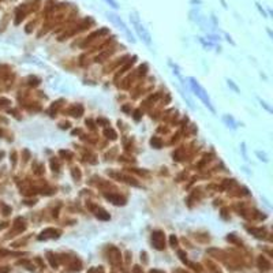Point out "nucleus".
I'll use <instances>...</instances> for the list:
<instances>
[{
    "label": "nucleus",
    "mask_w": 273,
    "mask_h": 273,
    "mask_svg": "<svg viewBox=\"0 0 273 273\" xmlns=\"http://www.w3.org/2000/svg\"><path fill=\"white\" fill-rule=\"evenodd\" d=\"M130 21H131L132 26H134V29H135V31H136V34L139 36V39L144 41L146 45H150V44H152L150 34H149V31L146 30V27H145L144 25L141 23V21H139L138 15H136V14H131V15H130Z\"/></svg>",
    "instance_id": "f257e3e1"
},
{
    "label": "nucleus",
    "mask_w": 273,
    "mask_h": 273,
    "mask_svg": "<svg viewBox=\"0 0 273 273\" xmlns=\"http://www.w3.org/2000/svg\"><path fill=\"white\" fill-rule=\"evenodd\" d=\"M190 81H191V86H193V89H194L195 94H197V96H198L199 98H201V100L204 101V104H205V105L208 107L209 109H210L212 112L214 113V112H216V109L213 108V105H212V104H210V100H209V97H208V93H206V92L204 90V88H201V86H199V85L195 82V79H194V78H191V79H190Z\"/></svg>",
    "instance_id": "f03ea898"
},
{
    "label": "nucleus",
    "mask_w": 273,
    "mask_h": 273,
    "mask_svg": "<svg viewBox=\"0 0 273 273\" xmlns=\"http://www.w3.org/2000/svg\"><path fill=\"white\" fill-rule=\"evenodd\" d=\"M107 15H108V18H109V19H111V21L113 22V23L116 25V26H119L120 29H122L123 31H124V33H126V36L128 37V40H131L132 43H134L135 40L132 39V36H131V31H130L128 29H127L126 23H124V22H123L122 19H120V17H117V15H116V14H113V12H108Z\"/></svg>",
    "instance_id": "7ed1b4c3"
},
{
    "label": "nucleus",
    "mask_w": 273,
    "mask_h": 273,
    "mask_svg": "<svg viewBox=\"0 0 273 273\" xmlns=\"http://www.w3.org/2000/svg\"><path fill=\"white\" fill-rule=\"evenodd\" d=\"M152 240H153V244H154V247H156V249H158V250L164 249V238H163V235H161L160 232L153 234V236H152Z\"/></svg>",
    "instance_id": "20e7f679"
},
{
    "label": "nucleus",
    "mask_w": 273,
    "mask_h": 273,
    "mask_svg": "<svg viewBox=\"0 0 273 273\" xmlns=\"http://www.w3.org/2000/svg\"><path fill=\"white\" fill-rule=\"evenodd\" d=\"M105 2L111 6V7H113V8H119V4H117L116 0H105Z\"/></svg>",
    "instance_id": "39448f33"
},
{
    "label": "nucleus",
    "mask_w": 273,
    "mask_h": 273,
    "mask_svg": "<svg viewBox=\"0 0 273 273\" xmlns=\"http://www.w3.org/2000/svg\"><path fill=\"white\" fill-rule=\"evenodd\" d=\"M255 6H257V8H258V10H259V12H261V14H262V17H263V18H268V14H266L265 10H263V8L261 7V4H258V3H255Z\"/></svg>",
    "instance_id": "423d86ee"
},
{
    "label": "nucleus",
    "mask_w": 273,
    "mask_h": 273,
    "mask_svg": "<svg viewBox=\"0 0 273 273\" xmlns=\"http://www.w3.org/2000/svg\"><path fill=\"white\" fill-rule=\"evenodd\" d=\"M228 86H231V88H232L235 92H239V89H238V86H236V85L234 84L232 81H228Z\"/></svg>",
    "instance_id": "0eeeda50"
},
{
    "label": "nucleus",
    "mask_w": 273,
    "mask_h": 273,
    "mask_svg": "<svg viewBox=\"0 0 273 273\" xmlns=\"http://www.w3.org/2000/svg\"><path fill=\"white\" fill-rule=\"evenodd\" d=\"M261 105H262L263 108H265V109H266V111H268V112H272V108H271V107H268V105H266V103H263V101H262V100H261Z\"/></svg>",
    "instance_id": "6e6552de"
},
{
    "label": "nucleus",
    "mask_w": 273,
    "mask_h": 273,
    "mask_svg": "<svg viewBox=\"0 0 273 273\" xmlns=\"http://www.w3.org/2000/svg\"><path fill=\"white\" fill-rule=\"evenodd\" d=\"M257 156H259V157H261V160H263V161H265V163H266V161H268V158H266L265 156H263V154L259 153V152H257Z\"/></svg>",
    "instance_id": "1a4fd4ad"
},
{
    "label": "nucleus",
    "mask_w": 273,
    "mask_h": 273,
    "mask_svg": "<svg viewBox=\"0 0 273 273\" xmlns=\"http://www.w3.org/2000/svg\"><path fill=\"white\" fill-rule=\"evenodd\" d=\"M171 244H172L173 247L176 246V239H175V236H171Z\"/></svg>",
    "instance_id": "9d476101"
},
{
    "label": "nucleus",
    "mask_w": 273,
    "mask_h": 273,
    "mask_svg": "<svg viewBox=\"0 0 273 273\" xmlns=\"http://www.w3.org/2000/svg\"><path fill=\"white\" fill-rule=\"evenodd\" d=\"M0 273H8V269H2V271H0Z\"/></svg>",
    "instance_id": "9b49d317"
},
{
    "label": "nucleus",
    "mask_w": 273,
    "mask_h": 273,
    "mask_svg": "<svg viewBox=\"0 0 273 273\" xmlns=\"http://www.w3.org/2000/svg\"><path fill=\"white\" fill-rule=\"evenodd\" d=\"M150 273H163V272H158V271H152Z\"/></svg>",
    "instance_id": "f8f14e48"
}]
</instances>
